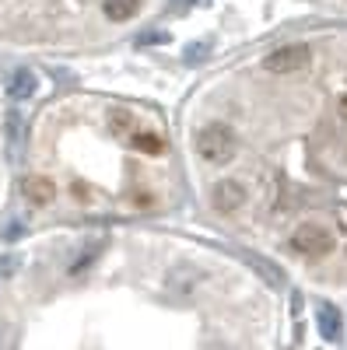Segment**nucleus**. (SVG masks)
Wrapping results in <instances>:
<instances>
[{
  "mask_svg": "<svg viewBox=\"0 0 347 350\" xmlns=\"http://www.w3.org/2000/svg\"><path fill=\"white\" fill-rule=\"evenodd\" d=\"M302 4L326 11V18H347V0H302Z\"/></svg>",
  "mask_w": 347,
  "mask_h": 350,
  "instance_id": "5",
  "label": "nucleus"
},
{
  "mask_svg": "<svg viewBox=\"0 0 347 350\" xmlns=\"http://www.w3.org/2000/svg\"><path fill=\"white\" fill-rule=\"evenodd\" d=\"M281 284L168 224H64L0 270V350H284Z\"/></svg>",
  "mask_w": 347,
  "mask_h": 350,
  "instance_id": "2",
  "label": "nucleus"
},
{
  "mask_svg": "<svg viewBox=\"0 0 347 350\" xmlns=\"http://www.w3.org/2000/svg\"><path fill=\"white\" fill-rule=\"evenodd\" d=\"M176 144L186 200L218 242L347 305V18L287 28L204 70Z\"/></svg>",
  "mask_w": 347,
  "mask_h": 350,
  "instance_id": "1",
  "label": "nucleus"
},
{
  "mask_svg": "<svg viewBox=\"0 0 347 350\" xmlns=\"http://www.w3.org/2000/svg\"><path fill=\"white\" fill-rule=\"evenodd\" d=\"M25 196L70 224H162L186 203L176 123L127 95L53 102L39 120Z\"/></svg>",
  "mask_w": 347,
  "mask_h": 350,
  "instance_id": "3",
  "label": "nucleus"
},
{
  "mask_svg": "<svg viewBox=\"0 0 347 350\" xmlns=\"http://www.w3.org/2000/svg\"><path fill=\"white\" fill-rule=\"evenodd\" d=\"M172 0H0V42L32 53L92 56L127 46Z\"/></svg>",
  "mask_w": 347,
  "mask_h": 350,
  "instance_id": "4",
  "label": "nucleus"
}]
</instances>
